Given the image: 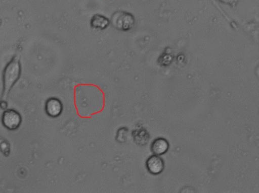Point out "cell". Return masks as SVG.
Returning a JSON list of instances; mask_svg holds the SVG:
<instances>
[{
    "label": "cell",
    "instance_id": "cell-1",
    "mask_svg": "<svg viewBox=\"0 0 259 193\" xmlns=\"http://www.w3.org/2000/svg\"><path fill=\"white\" fill-rule=\"evenodd\" d=\"M74 106L79 118H92L104 111L106 106L105 94L96 85L78 84L74 88Z\"/></svg>",
    "mask_w": 259,
    "mask_h": 193
},
{
    "label": "cell",
    "instance_id": "cell-2",
    "mask_svg": "<svg viewBox=\"0 0 259 193\" xmlns=\"http://www.w3.org/2000/svg\"><path fill=\"white\" fill-rule=\"evenodd\" d=\"M21 64L18 57L14 56L6 64L2 74L3 90L0 99V107L5 109L7 106V99L12 89L20 79Z\"/></svg>",
    "mask_w": 259,
    "mask_h": 193
},
{
    "label": "cell",
    "instance_id": "cell-3",
    "mask_svg": "<svg viewBox=\"0 0 259 193\" xmlns=\"http://www.w3.org/2000/svg\"><path fill=\"white\" fill-rule=\"evenodd\" d=\"M110 21L115 29L124 32L131 30L135 23L134 15L130 12L124 11L114 12Z\"/></svg>",
    "mask_w": 259,
    "mask_h": 193
},
{
    "label": "cell",
    "instance_id": "cell-4",
    "mask_svg": "<svg viewBox=\"0 0 259 193\" xmlns=\"http://www.w3.org/2000/svg\"><path fill=\"white\" fill-rule=\"evenodd\" d=\"M22 121L20 113L15 110L10 109L5 110L2 115V122L3 125L9 130L17 129Z\"/></svg>",
    "mask_w": 259,
    "mask_h": 193
},
{
    "label": "cell",
    "instance_id": "cell-5",
    "mask_svg": "<svg viewBox=\"0 0 259 193\" xmlns=\"http://www.w3.org/2000/svg\"><path fill=\"white\" fill-rule=\"evenodd\" d=\"M147 170L152 174L157 175L161 173L164 168L163 159L159 155H153L150 156L146 162Z\"/></svg>",
    "mask_w": 259,
    "mask_h": 193
},
{
    "label": "cell",
    "instance_id": "cell-6",
    "mask_svg": "<svg viewBox=\"0 0 259 193\" xmlns=\"http://www.w3.org/2000/svg\"><path fill=\"white\" fill-rule=\"evenodd\" d=\"M45 110L47 114L51 117L59 116L63 110V105L61 101L55 97L49 98L46 102Z\"/></svg>",
    "mask_w": 259,
    "mask_h": 193
},
{
    "label": "cell",
    "instance_id": "cell-7",
    "mask_svg": "<svg viewBox=\"0 0 259 193\" xmlns=\"http://www.w3.org/2000/svg\"><path fill=\"white\" fill-rule=\"evenodd\" d=\"M110 24V21L107 17L99 14H94L90 20V25L95 29H105Z\"/></svg>",
    "mask_w": 259,
    "mask_h": 193
},
{
    "label": "cell",
    "instance_id": "cell-8",
    "mask_svg": "<svg viewBox=\"0 0 259 193\" xmlns=\"http://www.w3.org/2000/svg\"><path fill=\"white\" fill-rule=\"evenodd\" d=\"M169 146V143L166 139L158 138L152 143L151 150L154 155H160L167 151Z\"/></svg>",
    "mask_w": 259,
    "mask_h": 193
},
{
    "label": "cell",
    "instance_id": "cell-9",
    "mask_svg": "<svg viewBox=\"0 0 259 193\" xmlns=\"http://www.w3.org/2000/svg\"><path fill=\"white\" fill-rule=\"evenodd\" d=\"M134 133L135 134V136H134V140L137 143H138L139 145H145L148 142L149 135L146 130H135Z\"/></svg>",
    "mask_w": 259,
    "mask_h": 193
},
{
    "label": "cell",
    "instance_id": "cell-10",
    "mask_svg": "<svg viewBox=\"0 0 259 193\" xmlns=\"http://www.w3.org/2000/svg\"><path fill=\"white\" fill-rule=\"evenodd\" d=\"M223 3L229 4H233L236 2L237 0H220Z\"/></svg>",
    "mask_w": 259,
    "mask_h": 193
},
{
    "label": "cell",
    "instance_id": "cell-11",
    "mask_svg": "<svg viewBox=\"0 0 259 193\" xmlns=\"http://www.w3.org/2000/svg\"><path fill=\"white\" fill-rule=\"evenodd\" d=\"M2 23H3L2 22V19H0V27L2 26Z\"/></svg>",
    "mask_w": 259,
    "mask_h": 193
}]
</instances>
